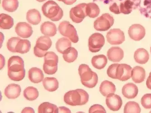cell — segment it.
<instances>
[{
  "instance_id": "cell-25",
  "label": "cell",
  "mask_w": 151,
  "mask_h": 113,
  "mask_svg": "<svg viewBox=\"0 0 151 113\" xmlns=\"http://www.w3.org/2000/svg\"><path fill=\"white\" fill-rule=\"evenodd\" d=\"M115 91V85L112 82L108 81H103L100 86V92L104 96H107L109 94L114 93Z\"/></svg>"
},
{
  "instance_id": "cell-15",
  "label": "cell",
  "mask_w": 151,
  "mask_h": 113,
  "mask_svg": "<svg viewBox=\"0 0 151 113\" xmlns=\"http://www.w3.org/2000/svg\"><path fill=\"white\" fill-rule=\"evenodd\" d=\"M106 104L110 110L117 111L121 108L123 102L122 99L119 96L111 93L107 96Z\"/></svg>"
},
{
  "instance_id": "cell-8",
  "label": "cell",
  "mask_w": 151,
  "mask_h": 113,
  "mask_svg": "<svg viewBox=\"0 0 151 113\" xmlns=\"http://www.w3.org/2000/svg\"><path fill=\"white\" fill-rule=\"evenodd\" d=\"M114 23V19L109 14H103L94 22V27L96 30L106 31L109 29Z\"/></svg>"
},
{
  "instance_id": "cell-23",
  "label": "cell",
  "mask_w": 151,
  "mask_h": 113,
  "mask_svg": "<svg viewBox=\"0 0 151 113\" xmlns=\"http://www.w3.org/2000/svg\"><path fill=\"white\" fill-rule=\"evenodd\" d=\"M134 58L139 64H145L149 59L148 52L143 48H139L134 53Z\"/></svg>"
},
{
  "instance_id": "cell-46",
  "label": "cell",
  "mask_w": 151,
  "mask_h": 113,
  "mask_svg": "<svg viewBox=\"0 0 151 113\" xmlns=\"http://www.w3.org/2000/svg\"><path fill=\"white\" fill-rule=\"evenodd\" d=\"M22 113H35V111L33 108L30 107H26L23 109L22 111Z\"/></svg>"
},
{
  "instance_id": "cell-2",
  "label": "cell",
  "mask_w": 151,
  "mask_h": 113,
  "mask_svg": "<svg viewBox=\"0 0 151 113\" xmlns=\"http://www.w3.org/2000/svg\"><path fill=\"white\" fill-rule=\"evenodd\" d=\"M89 96L87 92L81 89L67 92L64 96L66 104L71 106L84 105L89 101Z\"/></svg>"
},
{
  "instance_id": "cell-47",
  "label": "cell",
  "mask_w": 151,
  "mask_h": 113,
  "mask_svg": "<svg viewBox=\"0 0 151 113\" xmlns=\"http://www.w3.org/2000/svg\"><path fill=\"white\" fill-rule=\"evenodd\" d=\"M36 1L40 2H43V1H45L46 0H36Z\"/></svg>"
},
{
  "instance_id": "cell-31",
  "label": "cell",
  "mask_w": 151,
  "mask_h": 113,
  "mask_svg": "<svg viewBox=\"0 0 151 113\" xmlns=\"http://www.w3.org/2000/svg\"><path fill=\"white\" fill-rule=\"evenodd\" d=\"M119 7L120 13L125 15L131 13L133 10H135L134 4L132 0H125L120 3Z\"/></svg>"
},
{
  "instance_id": "cell-3",
  "label": "cell",
  "mask_w": 151,
  "mask_h": 113,
  "mask_svg": "<svg viewBox=\"0 0 151 113\" xmlns=\"http://www.w3.org/2000/svg\"><path fill=\"white\" fill-rule=\"evenodd\" d=\"M78 72L81 83L85 87L92 88L97 85L98 81V76L91 70L88 65L85 64L80 65Z\"/></svg>"
},
{
  "instance_id": "cell-4",
  "label": "cell",
  "mask_w": 151,
  "mask_h": 113,
  "mask_svg": "<svg viewBox=\"0 0 151 113\" xmlns=\"http://www.w3.org/2000/svg\"><path fill=\"white\" fill-rule=\"evenodd\" d=\"M42 11L44 16L52 22L59 21L63 16L62 9L53 1H49L44 4Z\"/></svg>"
},
{
  "instance_id": "cell-10",
  "label": "cell",
  "mask_w": 151,
  "mask_h": 113,
  "mask_svg": "<svg viewBox=\"0 0 151 113\" xmlns=\"http://www.w3.org/2000/svg\"><path fill=\"white\" fill-rule=\"evenodd\" d=\"M105 44L104 36L100 33H96L92 34L88 40L89 50L92 53L100 51Z\"/></svg>"
},
{
  "instance_id": "cell-11",
  "label": "cell",
  "mask_w": 151,
  "mask_h": 113,
  "mask_svg": "<svg viewBox=\"0 0 151 113\" xmlns=\"http://www.w3.org/2000/svg\"><path fill=\"white\" fill-rule=\"evenodd\" d=\"M108 42L111 45H119L125 41L124 33L119 29H113L109 30L106 35Z\"/></svg>"
},
{
  "instance_id": "cell-41",
  "label": "cell",
  "mask_w": 151,
  "mask_h": 113,
  "mask_svg": "<svg viewBox=\"0 0 151 113\" xmlns=\"http://www.w3.org/2000/svg\"><path fill=\"white\" fill-rule=\"evenodd\" d=\"M89 113H106L105 108L100 104H94L91 107L89 110Z\"/></svg>"
},
{
  "instance_id": "cell-27",
  "label": "cell",
  "mask_w": 151,
  "mask_h": 113,
  "mask_svg": "<svg viewBox=\"0 0 151 113\" xmlns=\"http://www.w3.org/2000/svg\"><path fill=\"white\" fill-rule=\"evenodd\" d=\"M107 58L104 55H98L93 57L91 63L94 68L97 69L104 68L107 63Z\"/></svg>"
},
{
  "instance_id": "cell-21",
  "label": "cell",
  "mask_w": 151,
  "mask_h": 113,
  "mask_svg": "<svg viewBox=\"0 0 151 113\" xmlns=\"http://www.w3.org/2000/svg\"><path fill=\"white\" fill-rule=\"evenodd\" d=\"M28 77L31 82L39 83L44 80V75L40 69L32 68L29 71Z\"/></svg>"
},
{
  "instance_id": "cell-44",
  "label": "cell",
  "mask_w": 151,
  "mask_h": 113,
  "mask_svg": "<svg viewBox=\"0 0 151 113\" xmlns=\"http://www.w3.org/2000/svg\"><path fill=\"white\" fill-rule=\"evenodd\" d=\"M77 0H62V1L67 5H72L75 3Z\"/></svg>"
},
{
  "instance_id": "cell-33",
  "label": "cell",
  "mask_w": 151,
  "mask_h": 113,
  "mask_svg": "<svg viewBox=\"0 0 151 113\" xmlns=\"http://www.w3.org/2000/svg\"><path fill=\"white\" fill-rule=\"evenodd\" d=\"M18 0H3L2 6L7 12H13L17 11L19 7Z\"/></svg>"
},
{
  "instance_id": "cell-6",
  "label": "cell",
  "mask_w": 151,
  "mask_h": 113,
  "mask_svg": "<svg viewBox=\"0 0 151 113\" xmlns=\"http://www.w3.org/2000/svg\"><path fill=\"white\" fill-rule=\"evenodd\" d=\"M52 42L49 36H41L37 39L34 47V54L38 58L45 57L47 51L50 48Z\"/></svg>"
},
{
  "instance_id": "cell-42",
  "label": "cell",
  "mask_w": 151,
  "mask_h": 113,
  "mask_svg": "<svg viewBox=\"0 0 151 113\" xmlns=\"http://www.w3.org/2000/svg\"><path fill=\"white\" fill-rule=\"evenodd\" d=\"M109 9L111 12H112L113 13L115 14H120L119 6H118L116 3H112L111 5H110Z\"/></svg>"
},
{
  "instance_id": "cell-18",
  "label": "cell",
  "mask_w": 151,
  "mask_h": 113,
  "mask_svg": "<svg viewBox=\"0 0 151 113\" xmlns=\"http://www.w3.org/2000/svg\"><path fill=\"white\" fill-rule=\"evenodd\" d=\"M138 88L133 83H128L125 84L122 88V94L127 99H134L138 94Z\"/></svg>"
},
{
  "instance_id": "cell-26",
  "label": "cell",
  "mask_w": 151,
  "mask_h": 113,
  "mask_svg": "<svg viewBox=\"0 0 151 113\" xmlns=\"http://www.w3.org/2000/svg\"><path fill=\"white\" fill-rule=\"evenodd\" d=\"M44 88L50 92L56 91L59 87L58 81L54 77H46L43 81Z\"/></svg>"
},
{
  "instance_id": "cell-29",
  "label": "cell",
  "mask_w": 151,
  "mask_h": 113,
  "mask_svg": "<svg viewBox=\"0 0 151 113\" xmlns=\"http://www.w3.org/2000/svg\"><path fill=\"white\" fill-rule=\"evenodd\" d=\"M38 113H59V109L55 104L49 102H44L39 106Z\"/></svg>"
},
{
  "instance_id": "cell-45",
  "label": "cell",
  "mask_w": 151,
  "mask_h": 113,
  "mask_svg": "<svg viewBox=\"0 0 151 113\" xmlns=\"http://www.w3.org/2000/svg\"><path fill=\"white\" fill-rule=\"evenodd\" d=\"M146 85L148 89L151 90V72L149 74V76L147 80Z\"/></svg>"
},
{
  "instance_id": "cell-30",
  "label": "cell",
  "mask_w": 151,
  "mask_h": 113,
  "mask_svg": "<svg viewBox=\"0 0 151 113\" xmlns=\"http://www.w3.org/2000/svg\"><path fill=\"white\" fill-rule=\"evenodd\" d=\"M71 46L72 43L70 40L63 37L59 39L57 42L56 48L58 52L63 54L67 49L71 47Z\"/></svg>"
},
{
  "instance_id": "cell-20",
  "label": "cell",
  "mask_w": 151,
  "mask_h": 113,
  "mask_svg": "<svg viewBox=\"0 0 151 113\" xmlns=\"http://www.w3.org/2000/svg\"><path fill=\"white\" fill-rule=\"evenodd\" d=\"M41 33L45 36L53 37L57 33L56 26L55 24L51 22H45L40 26Z\"/></svg>"
},
{
  "instance_id": "cell-7",
  "label": "cell",
  "mask_w": 151,
  "mask_h": 113,
  "mask_svg": "<svg viewBox=\"0 0 151 113\" xmlns=\"http://www.w3.org/2000/svg\"><path fill=\"white\" fill-rule=\"evenodd\" d=\"M59 33L63 36L68 38L73 43H78L79 37L77 30L73 25L67 21H63L58 26Z\"/></svg>"
},
{
  "instance_id": "cell-32",
  "label": "cell",
  "mask_w": 151,
  "mask_h": 113,
  "mask_svg": "<svg viewBox=\"0 0 151 113\" xmlns=\"http://www.w3.org/2000/svg\"><path fill=\"white\" fill-rule=\"evenodd\" d=\"M31 48V43L27 40H20L16 48V52L24 54L29 51Z\"/></svg>"
},
{
  "instance_id": "cell-39",
  "label": "cell",
  "mask_w": 151,
  "mask_h": 113,
  "mask_svg": "<svg viewBox=\"0 0 151 113\" xmlns=\"http://www.w3.org/2000/svg\"><path fill=\"white\" fill-rule=\"evenodd\" d=\"M141 104L145 109H151V94H145L142 97Z\"/></svg>"
},
{
  "instance_id": "cell-5",
  "label": "cell",
  "mask_w": 151,
  "mask_h": 113,
  "mask_svg": "<svg viewBox=\"0 0 151 113\" xmlns=\"http://www.w3.org/2000/svg\"><path fill=\"white\" fill-rule=\"evenodd\" d=\"M58 56L53 52H48L45 56L43 70L47 74L52 75L58 70Z\"/></svg>"
},
{
  "instance_id": "cell-28",
  "label": "cell",
  "mask_w": 151,
  "mask_h": 113,
  "mask_svg": "<svg viewBox=\"0 0 151 113\" xmlns=\"http://www.w3.org/2000/svg\"><path fill=\"white\" fill-rule=\"evenodd\" d=\"M14 19L11 16L6 14L0 15V27L3 30H9L13 26Z\"/></svg>"
},
{
  "instance_id": "cell-19",
  "label": "cell",
  "mask_w": 151,
  "mask_h": 113,
  "mask_svg": "<svg viewBox=\"0 0 151 113\" xmlns=\"http://www.w3.org/2000/svg\"><path fill=\"white\" fill-rule=\"evenodd\" d=\"M21 90V87L18 84H10L5 89V96L10 99L17 98L20 95Z\"/></svg>"
},
{
  "instance_id": "cell-9",
  "label": "cell",
  "mask_w": 151,
  "mask_h": 113,
  "mask_svg": "<svg viewBox=\"0 0 151 113\" xmlns=\"http://www.w3.org/2000/svg\"><path fill=\"white\" fill-rule=\"evenodd\" d=\"M87 16V4L81 3L74 7L70 11V17L73 22L80 23Z\"/></svg>"
},
{
  "instance_id": "cell-13",
  "label": "cell",
  "mask_w": 151,
  "mask_h": 113,
  "mask_svg": "<svg viewBox=\"0 0 151 113\" xmlns=\"http://www.w3.org/2000/svg\"><path fill=\"white\" fill-rule=\"evenodd\" d=\"M132 68L126 64H119L116 70L117 79L121 81H126L132 77Z\"/></svg>"
},
{
  "instance_id": "cell-12",
  "label": "cell",
  "mask_w": 151,
  "mask_h": 113,
  "mask_svg": "<svg viewBox=\"0 0 151 113\" xmlns=\"http://www.w3.org/2000/svg\"><path fill=\"white\" fill-rule=\"evenodd\" d=\"M134 9L139 10L142 15L151 19V0H132Z\"/></svg>"
},
{
  "instance_id": "cell-14",
  "label": "cell",
  "mask_w": 151,
  "mask_h": 113,
  "mask_svg": "<svg viewBox=\"0 0 151 113\" xmlns=\"http://www.w3.org/2000/svg\"><path fill=\"white\" fill-rule=\"evenodd\" d=\"M128 34L130 38L135 41L142 40L146 34L145 27L140 24H134L129 28Z\"/></svg>"
},
{
  "instance_id": "cell-17",
  "label": "cell",
  "mask_w": 151,
  "mask_h": 113,
  "mask_svg": "<svg viewBox=\"0 0 151 113\" xmlns=\"http://www.w3.org/2000/svg\"><path fill=\"white\" fill-rule=\"evenodd\" d=\"M108 58L113 62H120L124 57V52L119 47H112L109 49L107 53Z\"/></svg>"
},
{
  "instance_id": "cell-1",
  "label": "cell",
  "mask_w": 151,
  "mask_h": 113,
  "mask_svg": "<svg viewBox=\"0 0 151 113\" xmlns=\"http://www.w3.org/2000/svg\"><path fill=\"white\" fill-rule=\"evenodd\" d=\"M8 74L9 78L14 81L22 80L25 75L24 62L19 56H14L8 61Z\"/></svg>"
},
{
  "instance_id": "cell-37",
  "label": "cell",
  "mask_w": 151,
  "mask_h": 113,
  "mask_svg": "<svg viewBox=\"0 0 151 113\" xmlns=\"http://www.w3.org/2000/svg\"><path fill=\"white\" fill-rule=\"evenodd\" d=\"M141 111L139 104L134 101H129L127 103L124 107V113H139Z\"/></svg>"
},
{
  "instance_id": "cell-43",
  "label": "cell",
  "mask_w": 151,
  "mask_h": 113,
  "mask_svg": "<svg viewBox=\"0 0 151 113\" xmlns=\"http://www.w3.org/2000/svg\"><path fill=\"white\" fill-rule=\"evenodd\" d=\"M59 109V113H71V111L65 107H60Z\"/></svg>"
},
{
  "instance_id": "cell-16",
  "label": "cell",
  "mask_w": 151,
  "mask_h": 113,
  "mask_svg": "<svg viewBox=\"0 0 151 113\" xmlns=\"http://www.w3.org/2000/svg\"><path fill=\"white\" fill-rule=\"evenodd\" d=\"M15 31L18 36L23 38H28L33 34L31 25L24 22H19L16 25Z\"/></svg>"
},
{
  "instance_id": "cell-22",
  "label": "cell",
  "mask_w": 151,
  "mask_h": 113,
  "mask_svg": "<svg viewBox=\"0 0 151 113\" xmlns=\"http://www.w3.org/2000/svg\"><path fill=\"white\" fill-rule=\"evenodd\" d=\"M145 77V70L143 68L139 66H136L132 70V80L135 83H140L143 82Z\"/></svg>"
},
{
  "instance_id": "cell-49",
  "label": "cell",
  "mask_w": 151,
  "mask_h": 113,
  "mask_svg": "<svg viewBox=\"0 0 151 113\" xmlns=\"http://www.w3.org/2000/svg\"><path fill=\"white\" fill-rule=\"evenodd\" d=\"M150 52H151V47L150 48Z\"/></svg>"
},
{
  "instance_id": "cell-24",
  "label": "cell",
  "mask_w": 151,
  "mask_h": 113,
  "mask_svg": "<svg viewBox=\"0 0 151 113\" xmlns=\"http://www.w3.org/2000/svg\"><path fill=\"white\" fill-rule=\"evenodd\" d=\"M26 19L29 23L33 25H36L40 22L41 16L38 10L35 9H31L27 12Z\"/></svg>"
},
{
  "instance_id": "cell-34",
  "label": "cell",
  "mask_w": 151,
  "mask_h": 113,
  "mask_svg": "<svg viewBox=\"0 0 151 113\" xmlns=\"http://www.w3.org/2000/svg\"><path fill=\"white\" fill-rule=\"evenodd\" d=\"M39 92L35 87L29 86L24 91V96L26 100L29 101H35L38 97Z\"/></svg>"
},
{
  "instance_id": "cell-40",
  "label": "cell",
  "mask_w": 151,
  "mask_h": 113,
  "mask_svg": "<svg viewBox=\"0 0 151 113\" xmlns=\"http://www.w3.org/2000/svg\"><path fill=\"white\" fill-rule=\"evenodd\" d=\"M119 64H113L110 65L107 71V74L109 77L113 79L116 78V70Z\"/></svg>"
},
{
  "instance_id": "cell-36",
  "label": "cell",
  "mask_w": 151,
  "mask_h": 113,
  "mask_svg": "<svg viewBox=\"0 0 151 113\" xmlns=\"http://www.w3.org/2000/svg\"><path fill=\"white\" fill-rule=\"evenodd\" d=\"M100 9L97 4L91 2L87 4V16L91 18H95L99 16Z\"/></svg>"
},
{
  "instance_id": "cell-48",
  "label": "cell",
  "mask_w": 151,
  "mask_h": 113,
  "mask_svg": "<svg viewBox=\"0 0 151 113\" xmlns=\"http://www.w3.org/2000/svg\"><path fill=\"white\" fill-rule=\"evenodd\" d=\"M58 1H62V0H58Z\"/></svg>"
},
{
  "instance_id": "cell-35",
  "label": "cell",
  "mask_w": 151,
  "mask_h": 113,
  "mask_svg": "<svg viewBox=\"0 0 151 113\" xmlns=\"http://www.w3.org/2000/svg\"><path fill=\"white\" fill-rule=\"evenodd\" d=\"M78 56V51L74 48L71 47L64 53L63 58L67 63H71L74 62Z\"/></svg>"
},
{
  "instance_id": "cell-38",
  "label": "cell",
  "mask_w": 151,
  "mask_h": 113,
  "mask_svg": "<svg viewBox=\"0 0 151 113\" xmlns=\"http://www.w3.org/2000/svg\"><path fill=\"white\" fill-rule=\"evenodd\" d=\"M21 40L19 37H12L9 39L7 43V48L10 51L16 52V48L19 40Z\"/></svg>"
}]
</instances>
